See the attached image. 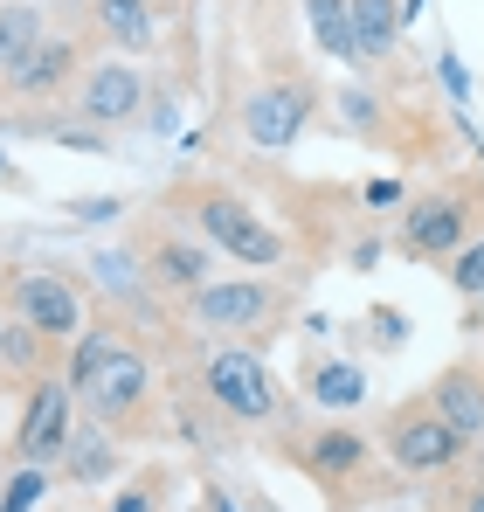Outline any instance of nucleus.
Segmentation results:
<instances>
[{
    "instance_id": "nucleus-1",
    "label": "nucleus",
    "mask_w": 484,
    "mask_h": 512,
    "mask_svg": "<svg viewBox=\"0 0 484 512\" xmlns=\"http://www.w3.org/2000/svg\"><path fill=\"white\" fill-rule=\"evenodd\" d=\"M77 402L90 416H104V423H118V416H132L139 402H146V388H153V374H146V360L132 353V346L104 340V333H90L77 346Z\"/></svg>"
},
{
    "instance_id": "nucleus-2",
    "label": "nucleus",
    "mask_w": 484,
    "mask_h": 512,
    "mask_svg": "<svg viewBox=\"0 0 484 512\" xmlns=\"http://www.w3.org/2000/svg\"><path fill=\"white\" fill-rule=\"evenodd\" d=\"M201 388L242 416V423H263L270 409H277V388H270V367L256 360V353H242V346H222V353H208V367H201Z\"/></svg>"
},
{
    "instance_id": "nucleus-3",
    "label": "nucleus",
    "mask_w": 484,
    "mask_h": 512,
    "mask_svg": "<svg viewBox=\"0 0 484 512\" xmlns=\"http://www.w3.org/2000/svg\"><path fill=\"white\" fill-rule=\"evenodd\" d=\"M194 222L208 229V243H222V250L242 256V263H277V256H284V236H270L236 194H201V201H194Z\"/></svg>"
},
{
    "instance_id": "nucleus-4",
    "label": "nucleus",
    "mask_w": 484,
    "mask_h": 512,
    "mask_svg": "<svg viewBox=\"0 0 484 512\" xmlns=\"http://www.w3.org/2000/svg\"><path fill=\"white\" fill-rule=\"evenodd\" d=\"M14 305H21V326H28V333H49V340H70L83 326L77 291H70L63 277H49V270L14 277Z\"/></svg>"
},
{
    "instance_id": "nucleus-5",
    "label": "nucleus",
    "mask_w": 484,
    "mask_h": 512,
    "mask_svg": "<svg viewBox=\"0 0 484 512\" xmlns=\"http://www.w3.org/2000/svg\"><path fill=\"white\" fill-rule=\"evenodd\" d=\"M388 450H395L402 471H443V464L464 457V436L429 409V416H395L388 423Z\"/></svg>"
},
{
    "instance_id": "nucleus-6",
    "label": "nucleus",
    "mask_w": 484,
    "mask_h": 512,
    "mask_svg": "<svg viewBox=\"0 0 484 512\" xmlns=\"http://www.w3.org/2000/svg\"><path fill=\"white\" fill-rule=\"evenodd\" d=\"M270 284H256V277H229V284H201L194 291V312H201V326H215V333H249V326H263L270 319Z\"/></svg>"
},
{
    "instance_id": "nucleus-7",
    "label": "nucleus",
    "mask_w": 484,
    "mask_h": 512,
    "mask_svg": "<svg viewBox=\"0 0 484 512\" xmlns=\"http://www.w3.org/2000/svg\"><path fill=\"white\" fill-rule=\"evenodd\" d=\"M242 132L263 146V153H284L298 132H305V90L298 84H270L242 104Z\"/></svg>"
},
{
    "instance_id": "nucleus-8",
    "label": "nucleus",
    "mask_w": 484,
    "mask_h": 512,
    "mask_svg": "<svg viewBox=\"0 0 484 512\" xmlns=\"http://www.w3.org/2000/svg\"><path fill=\"white\" fill-rule=\"evenodd\" d=\"M63 443H70V388L63 381H42L35 402H28V416H21L14 450H21V464H49Z\"/></svg>"
},
{
    "instance_id": "nucleus-9",
    "label": "nucleus",
    "mask_w": 484,
    "mask_h": 512,
    "mask_svg": "<svg viewBox=\"0 0 484 512\" xmlns=\"http://www.w3.org/2000/svg\"><path fill=\"white\" fill-rule=\"evenodd\" d=\"M464 201L457 194H429V201H415L408 208V222H402V243L415 256H450V250H464Z\"/></svg>"
},
{
    "instance_id": "nucleus-10",
    "label": "nucleus",
    "mask_w": 484,
    "mask_h": 512,
    "mask_svg": "<svg viewBox=\"0 0 484 512\" xmlns=\"http://www.w3.org/2000/svg\"><path fill=\"white\" fill-rule=\"evenodd\" d=\"M139 104H146V84H139L132 63H97V70L83 77V97H77V111L90 125H118V118H132Z\"/></svg>"
},
{
    "instance_id": "nucleus-11",
    "label": "nucleus",
    "mask_w": 484,
    "mask_h": 512,
    "mask_svg": "<svg viewBox=\"0 0 484 512\" xmlns=\"http://www.w3.org/2000/svg\"><path fill=\"white\" fill-rule=\"evenodd\" d=\"M436 416L457 429L464 443L484 436V381L471 374V367H457V374H443V381H436Z\"/></svg>"
},
{
    "instance_id": "nucleus-12",
    "label": "nucleus",
    "mask_w": 484,
    "mask_h": 512,
    "mask_svg": "<svg viewBox=\"0 0 484 512\" xmlns=\"http://www.w3.org/2000/svg\"><path fill=\"white\" fill-rule=\"evenodd\" d=\"M346 21H353L360 63H374V56H388L395 28H402V7H395V0H346Z\"/></svg>"
},
{
    "instance_id": "nucleus-13",
    "label": "nucleus",
    "mask_w": 484,
    "mask_h": 512,
    "mask_svg": "<svg viewBox=\"0 0 484 512\" xmlns=\"http://www.w3.org/2000/svg\"><path fill=\"white\" fill-rule=\"evenodd\" d=\"M35 42H42V14H35L28 0H7V7H0V77H14V70L35 56Z\"/></svg>"
},
{
    "instance_id": "nucleus-14",
    "label": "nucleus",
    "mask_w": 484,
    "mask_h": 512,
    "mask_svg": "<svg viewBox=\"0 0 484 512\" xmlns=\"http://www.w3.org/2000/svg\"><path fill=\"white\" fill-rule=\"evenodd\" d=\"M70 70H77V49H70V42H35V56H28V63H21V70H14L7 84L28 90V97H42V90L63 84Z\"/></svg>"
},
{
    "instance_id": "nucleus-15",
    "label": "nucleus",
    "mask_w": 484,
    "mask_h": 512,
    "mask_svg": "<svg viewBox=\"0 0 484 512\" xmlns=\"http://www.w3.org/2000/svg\"><path fill=\"white\" fill-rule=\"evenodd\" d=\"M305 457H312V471H319V478H346V471L367 457V443H360L353 429H319V436L305 443Z\"/></svg>"
},
{
    "instance_id": "nucleus-16",
    "label": "nucleus",
    "mask_w": 484,
    "mask_h": 512,
    "mask_svg": "<svg viewBox=\"0 0 484 512\" xmlns=\"http://www.w3.org/2000/svg\"><path fill=\"white\" fill-rule=\"evenodd\" d=\"M312 395H319L325 409H360L367 402V374L353 360H325L319 374H312Z\"/></svg>"
},
{
    "instance_id": "nucleus-17",
    "label": "nucleus",
    "mask_w": 484,
    "mask_h": 512,
    "mask_svg": "<svg viewBox=\"0 0 484 512\" xmlns=\"http://www.w3.org/2000/svg\"><path fill=\"white\" fill-rule=\"evenodd\" d=\"M305 14H312V28H319V42L339 56V63H360V42H353V21H346V0H305Z\"/></svg>"
},
{
    "instance_id": "nucleus-18",
    "label": "nucleus",
    "mask_w": 484,
    "mask_h": 512,
    "mask_svg": "<svg viewBox=\"0 0 484 512\" xmlns=\"http://www.w3.org/2000/svg\"><path fill=\"white\" fill-rule=\"evenodd\" d=\"M97 21L111 42H146L153 28V0H97Z\"/></svg>"
},
{
    "instance_id": "nucleus-19",
    "label": "nucleus",
    "mask_w": 484,
    "mask_h": 512,
    "mask_svg": "<svg viewBox=\"0 0 484 512\" xmlns=\"http://www.w3.org/2000/svg\"><path fill=\"white\" fill-rule=\"evenodd\" d=\"M153 277H160V284H201V277H208V256L187 250V243H160V256H153Z\"/></svg>"
},
{
    "instance_id": "nucleus-20",
    "label": "nucleus",
    "mask_w": 484,
    "mask_h": 512,
    "mask_svg": "<svg viewBox=\"0 0 484 512\" xmlns=\"http://www.w3.org/2000/svg\"><path fill=\"white\" fill-rule=\"evenodd\" d=\"M35 499H42V464H21L0 492V512H35Z\"/></svg>"
},
{
    "instance_id": "nucleus-21",
    "label": "nucleus",
    "mask_w": 484,
    "mask_h": 512,
    "mask_svg": "<svg viewBox=\"0 0 484 512\" xmlns=\"http://www.w3.org/2000/svg\"><path fill=\"white\" fill-rule=\"evenodd\" d=\"M450 284L464 291V298H484V236L471 250H457V270H450Z\"/></svg>"
},
{
    "instance_id": "nucleus-22",
    "label": "nucleus",
    "mask_w": 484,
    "mask_h": 512,
    "mask_svg": "<svg viewBox=\"0 0 484 512\" xmlns=\"http://www.w3.org/2000/svg\"><path fill=\"white\" fill-rule=\"evenodd\" d=\"M111 512H153V499H146V492H125V499H118Z\"/></svg>"
},
{
    "instance_id": "nucleus-23",
    "label": "nucleus",
    "mask_w": 484,
    "mask_h": 512,
    "mask_svg": "<svg viewBox=\"0 0 484 512\" xmlns=\"http://www.w3.org/2000/svg\"><path fill=\"white\" fill-rule=\"evenodd\" d=\"M464 512H484V492H471V506H464Z\"/></svg>"
}]
</instances>
